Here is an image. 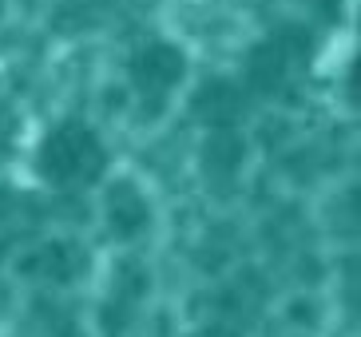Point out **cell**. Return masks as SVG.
Listing matches in <instances>:
<instances>
[{
  "instance_id": "obj_1",
  "label": "cell",
  "mask_w": 361,
  "mask_h": 337,
  "mask_svg": "<svg viewBox=\"0 0 361 337\" xmlns=\"http://www.w3.org/2000/svg\"><path fill=\"white\" fill-rule=\"evenodd\" d=\"M104 143L96 139V131L84 123H64L56 127L52 135L44 139L40 147V159H36V167L48 183H92L104 175Z\"/></svg>"
},
{
  "instance_id": "obj_2",
  "label": "cell",
  "mask_w": 361,
  "mask_h": 337,
  "mask_svg": "<svg viewBox=\"0 0 361 337\" xmlns=\"http://www.w3.org/2000/svg\"><path fill=\"white\" fill-rule=\"evenodd\" d=\"M310 52V40L306 36H298V32H282L274 40L258 44L250 60H246V84L255 87V92H278V87L286 84V72L294 60H306Z\"/></svg>"
},
{
  "instance_id": "obj_3",
  "label": "cell",
  "mask_w": 361,
  "mask_h": 337,
  "mask_svg": "<svg viewBox=\"0 0 361 337\" xmlns=\"http://www.w3.org/2000/svg\"><path fill=\"white\" fill-rule=\"evenodd\" d=\"M187 75V56L175 48V44H147L131 56V84L139 92L159 95L167 87H175Z\"/></svg>"
},
{
  "instance_id": "obj_4",
  "label": "cell",
  "mask_w": 361,
  "mask_h": 337,
  "mask_svg": "<svg viewBox=\"0 0 361 337\" xmlns=\"http://www.w3.org/2000/svg\"><path fill=\"white\" fill-rule=\"evenodd\" d=\"M104 211H107V231L116 234V238H135V234L147 231V222H151L147 199L128 179L111 183V190H107V199H104Z\"/></svg>"
},
{
  "instance_id": "obj_5",
  "label": "cell",
  "mask_w": 361,
  "mask_h": 337,
  "mask_svg": "<svg viewBox=\"0 0 361 337\" xmlns=\"http://www.w3.org/2000/svg\"><path fill=\"white\" fill-rule=\"evenodd\" d=\"M191 111L211 127H234L246 116V95L243 87H234L231 80H211L202 84L191 99Z\"/></svg>"
},
{
  "instance_id": "obj_6",
  "label": "cell",
  "mask_w": 361,
  "mask_h": 337,
  "mask_svg": "<svg viewBox=\"0 0 361 337\" xmlns=\"http://www.w3.org/2000/svg\"><path fill=\"white\" fill-rule=\"evenodd\" d=\"M24 270L40 274V278H52V282H75L87 270V254L75 243H48L36 258L24 262Z\"/></svg>"
},
{
  "instance_id": "obj_7",
  "label": "cell",
  "mask_w": 361,
  "mask_h": 337,
  "mask_svg": "<svg viewBox=\"0 0 361 337\" xmlns=\"http://www.w3.org/2000/svg\"><path fill=\"white\" fill-rule=\"evenodd\" d=\"M246 159V143L234 127H214L211 139L202 143V171L214 179H231L234 171L243 167Z\"/></svg>"
},
{
  "instance_id": "obj_8",
  "label": "cell",
  "mask_w": 361,
  "mask_h": 337,
  "mask_svg": "<svg viewBox=\"0 0 361 337\" xmlns=\"http://www.w3.org/2000/svg\"><path fill=\"white\" fill-rule=\"evenodd\" d=\"M4 214H8V199H4V195H0V219H4Z\"/></svg>"
}]
</instances>
